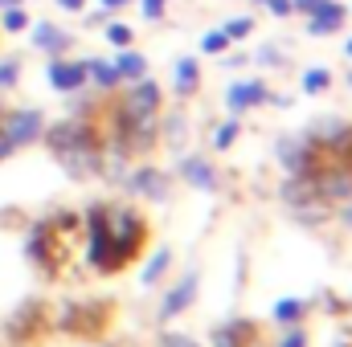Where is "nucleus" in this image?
<instances>
[{"instance_id": "f257e3e1", "label": "nucleus", "mask_w": 352, "mask_h": 347, "mask_svg": "<svg viewBox=\"0 0 352 347\" xmlns=\"http://www.w3.org/2000/svg\"><path fill=\"white\" fill-rule=\"evenodd\" d=\"M82 225H87V261L102 274L123 270L144 250V237H148V225L127 204H94L87 208Z\"/></svg>"}, {"instance_id": "f03ea898", "label": "nucleus", "mask_w": 352, "mask_h": 347, "mask_svg": "<svg viewBox=\"0 0 352 347\" xmlns=\"http://www.w3.org/2000/svg\"><path fill=\"white\" fill-rule=\"evenodd\" d=\"M50 152L58 156V164L70 176H98L107 172V147H102V127L94 123V115H66L62 123H54L45 135Z\"/></svg>"}, {"instance_id": "7ed1b4c3", "label": "nucleus", "mask_w": 352, "mask_h": 347, "mask_svg": "<svg viewBox=\"0 0 352 347\" xmlns=\"http://www.w3.org/2000/svg\"><path fill=\"white\" fill-rule=\"evenodd\" d=\"M45 135V115L33 110V106H12V110H0V139L16 152V147H29Z\"/></svg>"}, {"instance_id": "20e7f679", "label": "nucleus", "mask_w": 352, "mask_h": 347, "mask_svg": "<svg viewBox=\"0 0 352 347\" xmlns=\"http://www.w3.org/2000/svg\"><path fill=\"white\" fill-rule=\"evenodd\" d=\"M266 102H278V106H291V98H274L270 86H266L263 78H242V82H234V86L226 90V106H230V115H246V110H254V106H266Z\"/></svg>"}, {"instance_id": "39448f33", "label": "nucleus", "mask_w": 352, "mask_h": 347, "mask_svg": "<svg viewBox=\"0 0 352 347\" xmlns=\"http://www.w3.org/2000/svg\"><path fill=\"white\" fill-rule=\"evenodd\" d=\"M45 82L58 90V94H78L87 90V58H50L45 66Z\"/></svg>"}, {"instance_id": "423d86ee", "label": "nucleus", "mask_w": 352, "mask_h": 347, "mask_svg": "<svg viewBox=\"0 0 352 347\" xmlns=\"http://www.w3.org/2000/svg\"><path fill=\"white\" fill-rule=\"evenodd\" d=\"M29 41H33V49L50 53V58H66V53L74 49V37H70L62 25H54V21H37V25H29Z\"/></svg>"}, {"instance_id": "0eeeda50", "label": "nucleus", "mask_w": 352, "mask_h": 347, "mask_svg": "<svg viewBox=\"0 0 352 347\" xmlns=\"http://www.w3.org/2000/svg\"><path fill=\"white\" fill-rule=\"evenodd\" d=\"M135 196H148V200H168V192H173V184H168V172H160V168H152V164H140L135 172L123 180Z\"/></svg>"}, {"instance_id": "6e6552de", "label": "nucleus", "mask_w": 352, "mask_h": 347, "mask_svg": "<svg viewBox=\"0 0 352 347\" xmlns=\"http://www.w3.org/2000/svg\"><path fill=\"white\" fill-rule=\"evenodd\" d=\"M176 172H180V180H184L188 188H197V192H217V188H221L217 168H213L205 156H184V160L176 164Z\"/></svg>"}, {"instance_id": "1a4fd4ad", "label": "nucleus", "mask_w": 352, "mask_h": 347, "mask_svg": "<svg viewBox=\"0 0 352 347\" xmlns=\"http://www.w3.org/2000/svg\"><path fill=\"white\" fill-rule=\"evenodd\" d=\"M344 21H349V8H344L340 0H324V4L307 16V33H311V37H332V33L344 29Z\"/></svg>"}, {"instance_id": "9d476101", "label": "nucleus", "mask_w": 352, "mask_h": 347, "mask_svg": "<svg viewBox=\"0 0 352 347\" xmlns=\"http://www.w3.org/2000/svg\"><path fill=\"white\" fill-rule=\"evenodd\" d=\"M197 282H201V278H197V270H188L173 290L164 294V302H160V319H164V323L176 319L180 311H188V307H192V298H197Z\"/></svg>"}, {"instance_id": "9b49d317", "label": "nucleus", "mask_w": 352, "mask_h": 347, "mask_svg": "<svg viewBox=\"0 0 352 347\" xmlns=\"http://www.w3.org/2000/svg\"><path fill=\"white\" fill-rule=\"evenodd\" d=\"M173 90H176V98H192L201 90V66H197V58H176L173 62Z\"/></svg>"}, {"instance_id": "f8f14e48", "label": "nucleus", "mask_w": 352, "mask_h": 347, "mask_svg": "<svg viewBox=\"0 0 352 347\" xmlns=\"http://www.w3.org/2000/svg\"><path fill=\"white\" fill-rule=\"evenodd\" d=\"M115 74H119L123 86L127 82H140V78H148V58L135 53V49H119L115 53Z\"/></svg>"}, {"instance_id": "ddd939ff", "label": "nucleus", "mask_w": 352, "mask_h": 347, "mask_svg": "<svg viewBox=\"0 0 352 347\" xmlns=\"http://www.w3.org/2000/svg\"><path fill=\"white\" fill-rule=\"evenodd\" d=\"M87 82L94 90L123 86V82H119V74H115V62H107V58H87Z\"/></svg>"}, {"instance_id": "4468645a", "label": "nucleus", "mask_w": 352, "mask_h": 347, "mask_svg": "<svg viewBox=\"0 0 352 347\" xmlns=\"http://www.w3.org/2000/svg\"><path fill=\"white\" fill-rule=\"evenodd\" d=\"M307 307H311V302H303V298H278L270 315H274V323H283V327H291V323H299V319L307 315Z\"/></svg>"}, {"instance_id": "2eb2a0df", "label": "nucleus", "mask_w": 352, "mask_h": 347, "mask_svg": "<svg viewBox=\"0 0 352 347\" xmlns=\"http://www.w3.org/2000/svg\"><path fill=\"white\" fill-rule=\"evenodd\" d=\"M168 265H173V250H156V254L148 258V265H144V274H140L144 286H156V282L168 274Z\"/></svg>"}, {"instance_id": "dca6fc26", "label": "nucleus", "mask_w": 352, "mask_h": 347, "mask_svg": "<svg viewBox=\"0 0 352 347\" xmlns=\"http://www.w3.org/2000/svg\"><path fill=\"white\" fill-rule=\"evenodd\" d=\"M102 37L115 45V49H131V41H135V33H131V25H123L119 16H111L107 25H102Z\"/></svg>"}, {"instance_id": "f3484780", "label": "nucleus", "mask_w": 352, "mask_h": 347, "mask_svg": "<svg viewBox=\"0 0 352 347\" xmlns=\"http://www.w3.org/2000/svg\"><path fill=\"white\" fill-rule=\"evenodd\" d=\"M230 45H234V41H230L221 29H205V33H201V41H197V49H201V53H209V58H221Z\"/></svg>"}, {"instance_id": "a211bd4d", "label": "nucleus", "mask_w": 352, "mask_h": 347, "mask_svg": "<svg viewBox=\"0 0 352 347\" xmlns=\"http://www.w3.org/2000/svg\"><path fill=\"white\" fill-rule=\"evenodd\" d=\"M299 86H303V94H324V90L332 86V70H324V66H311V70H303Z\"/></svg>"}, {"instance_id": "6ab92c4d", "label": "nucleus", "mask_w": 352, "mask_h": 347, "mask_svg": "<svg viewBox=\"0 0 352 347\" xmlns=\"http://www.w3.org/2000/svg\"><path fill=\"white\" fill-rule=\"evenodd\" d=\"M238 135H242V123H238V115H234V119H226V123L213 131V152H230Z\"/></svg>"}, {"instance_id": "aec40b11", "label": "nucleus", "mask_w": 352, "mask_h": 347, "mask_svg": "<svg viewBox=\"0 0 352 347\" xmlns=\"http://www.w3.org/2000/svg\"><path fill=\"white\" fill-rule=\"evenodd\" d=\"M184 135H188L184 115H164V123H156V139H168V143H176V139H184Z\"/></svg>"}, {"instance_id": "412c9836", "label": "nucleus", "mask_w": 352, "mask_h": 347, "mask_svg": "<svg viewBox=\"0 0 352 347\" xmlns=\"http://www.w3.org/2000/svg\"><path fill=\"white\" fill-rule=\"evenodd\" d=\"M21 70H25V62L16 58V53H8V58H0V90H12L21 82Z\"/></svg>"}, {"instance_id": "4be33fe9", "label": "nucleus", "mask_w": 352, "mask_h": 347, "mask_svg": "<svg viewBox=\"0 0 352 347\" xmlns=\"http://www.w3.org/2000/svg\"><path fill=\"white\" fill-rule=\"evenodd\" d=\"M33 21H29V12H25V4H16V8H4L0 12V29L4 33H21V29H29Z\"/></svg>"}, {"instance_id": "5701e85b", "label": "nucleus", "mask_w": 352, "mask_h": 347, "mask_svg": "<svg viewBox=\"0 0 352 347\" xmlns=\"http://www.w3.org/2000/svg\"><path fill=\"white\" fill-rule=\"evenodd\" d=\"M221 33H226L230 41H246V37L254 33V16H234V21L221 25Z\"/></svg>"}, {"instance_id": "b1692460", "label": "nucleus", "mask_w": 352, "mask_h": 347, "mask_svg": "<svg viewBox=\"0 0 352 347\" xmlns=\"http://www.w3.org/2000/svg\"><path fill=\"white\" fill-rule=\"evenodd\" d=\"M238 344H242V323H230V327L213 331V347H238Z\"/></svg>"}, {"instance_id": "393cba45", "label": "nucleus", "mask_w": 352, "mask_h": 347, "mask_svg": "<svg viewBox=\"0 0 352 347\" xmlns=\"http://www.w3.org/2000/svg\"><path fill=\"white\" fill-rule=\"evenodd\" d=\"M254 62H258V66H270V70H274V66H287V53H283L278 45H263V49L254 53Z\"/></svg>"}, {"instance_id": "a878e982", "label": "nucleus", "mask_w": 352, "mask_h": 347, "mask_svg": "<svg viewBox=\"0 0 352 347\" xmlns=\"http://www.w3.org/2000/svg\"><path fill=\"white\" fill-rule=\"evenodd\" d=\"M164 8H168V0H140L144 21H164Z\"/></svg>"}, {"instance_id": "bb28decb", "label": "nucleus", "mask_w": 352, "mask_h": 347, "mask_svg": "<svg viewBox=\"0 0 352 347\" xmlns=\"http://www.w3.org/2000/svg\"><path fill=\"white\" fill-rule=\"evenodd\" d=\"M278 347H307V331H303L299 323H291V327H287V335L278 339Z\"/></svg>"}, {"instance_id": "cd10ccee", "label": "nucleus", "mask_w": 352, "mask_h": 347, "mask_svg": "<svg viewBox=\"0 0 352 347\" xmlns=\"http://www.w3.org/2000/svg\"><path fill=\"white\" fill-rule=\"evenodd\" d=\"M254 4H263L266 12H270V16H278V21L295 16V12H291V0H254Z\"/></svg>"}, {"instance_id": "c85d7f7f", "label": "nucleus", "mask_w": 352, "mask_h": 347, "mask_svg": "<svg viewBox=\"0 0 352 347\" xmlns=\"http://www.w3.org/2000/svg\"><path fill=\"white\" fill-rule=\"evenodd\" d=\"M320 4H324V0H291V12H299V16H311Z\"/></svg>"}, {"instance_id": "c756f323", "label": "nucleus", "mask_w": 352, "mask_h": 347, "mask_svg": "<svg viewBox=\"0 0 352 347\" xmlns=\"http://www.w3.org/2000/svg\"><path fill=\"white\" fill-rule=\"evenodd\" d=\"M111 16H115V12H111V8H102V4H98V8H94V12H87V16H82V21H87V25H107V21H111Z\"/></svg>"}, {"instance_id": "7c9ffc66", "label": "nucleus", "mask_w": 352, "mask_h": 347, "mask_svg": "<svg viewBox=\"0 0 352 347\" xmlns=\"http://www.w3.org/2000/svg\"><path fill=\"white\" fill-rule=\"evenodd\" d=\"M54 4H58L62 12H78V16H82V8H87V0H54Z\"/></svg>"}, {"instance_id": "2f4dec72", "label": "nucleus", "mask_w": 352, "mask_h": 347, "mask_svg": "<svg viewBox=\"0 0 352 347\" xmlns=\"http://www.w3.org/2000/svg\"><path fill=\"white\" fill-rule=\"evenodd\" d=\"M164 347H197L188 335H164Z\"/></svg>"}, {"instance_id": "473e14b6", "label": "nucleus", "mask_w": 352, "mask_h": 347, "mask_svg": "<svg viewBox=\"0 0 352 347\" xmlns=\"http://www.w3.org/2000/svg\"><path fill=\"white\" fill-rule=\"evenodd\" d=\"M98 4H102V8H111V12L119 16V8H127V4H135V0H98Z\"/></svg>"}, {"instance_id": "72a5a7b5", "label": "nucleus", "mask_w": 352, "mask_h": 347, "mask_svg": "<svg viewBox=\"0 0 352 347\" xmlns=\"http://www.w3.org/2000/svg\"><path fill=\"white\" fill-rule=\"evenodd\" d=\"M340 217H344V221L352 225V200H344V208H340Z\"/></svg>"}, {"instance_id": "f704fd0d", "label": "nucleus", "mask_w": 352, "mask_h": 347, "mask_svg": "<svg viewBox=\"0 0 352 347\" xmlns=\"http://www.w3.org/2000/svg\"><path fill=\"white\" fill-rule=\"evenodd\" d=\"M16 4H25V0H0V12H4V8H16Z\"/></svg>"}, {"instance_id": "c9c22d12", "label": "nucleus", "mask_w": 352, "mask_h": 347, "mask_svg": "<svg viewBox=\"0 0 352 347\" xmlns=\"http://www.w3.org/2000/svg\"><path fill=\"white\" fill-rule=\"evenodd\" d=\"M8 156H12V147H8V143L0 139V160H8Z\"/></svg>"}, {"instance_id": "e433bc0d", "label": "nucleus", "mask_w": 352, "mask_h": 347, "mask_svg": "<svg viewBox=\"0 0 352 347\" xmlns=\"http://www.w3.org/2000/svg\"><path fill=\"white\" fill-rule=\"evenodd\" d=\"M344 58H352V37L344 41Z\"/></svg>"}, {"instance_id": "4c0bfd02", "label": "nucleus", "mask_w": 352, "mask_h": 347, "mask_svg": "<svg viewBox=\"0 0 352 347\" xmlns=\"http://www.w3.org/2000/svg\"><path fill=\"white\" fill-rule=\"evenodd\" d=\"M349 160H352V147H349Z\"/></svg>"}, {"instance_id": "58836bf2", "label": "nucleus", "mask_w": 352, "mask_h": 347, "mask_svg": "<svg viewBox=\"0 0 352 347\" xmlns=\"http://www.w3.org/2000/svg\"><path fill=\"white\" fill-rule=\"evenodd\" d=\"M349 16H352V8H349Z\"/></svg>"}]
</instances>
